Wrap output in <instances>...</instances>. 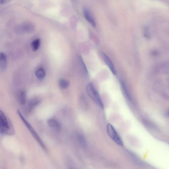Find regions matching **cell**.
I'll use <instances>...</instances> for the list:
<instances>
[{"mask_svg": "<svg viewBox=\"0 0 169 169\" xmlns=\"http://www.w3.org/2000/svg\"><path fill=\"white\" fill-rule=\"evenodd\" d=\"M0 132L9 136H13L15 133L13 125L1 110L0 112Z\"/></svg>", "mask_w": 169, "mask_h": 169, "instance_id": "1", "label": "cell"}, {"mask_svg": "<svg viewBox=\"0 0 169 169\" xmlns=\"http://www.w3.org/2000/svg\"><path fill=\"white\" fill-rule=\"evenodd\" d=\"M86 90L87 94L90 98L98 105L100 107L104 109V106L101 96L99 92L95 88L93 84L92 83L87 84L86 86Z\"/></svg>", "mask_w": 169, "mask_h": 169, "instance_id": "2", "label": "cell"}, {"mask_svg": "<svg viewBox=\"0 0 169 169\" xmlns=\"http://www.w3.org/2000/svg\"><path fill=\"white\" fill-rule=\"evenodd\" d=\"M17 112L18 115H19L22 121L23 122L25 125H26V126L27 128V129L29 130L31 133L32 134L34 138L35 139L36 141L38 142L40 146H41L42 148L46 152L47 151V150L44 144V143L42 139H41L40 137L38 135V134L36 132V131L33 129V128L26 120V119L24 118L19 110H18Z\"/></svg>", "mask_w": 169, "mask_h": 169, "instance_id": "3", "label": "cell"}, {"mask_svg": "<svg viewBox=\"0 0 169 169\" xmlns=\"http://www.w3.org/2000/svg\"><path fill=\"white\" fill-rule=\"evenodd\" d=\"M107 131L109 137L115 143L120 146H124L122 139L115 129L114 127L111 124H108L107 126Z\"/></svg>", "mask_w": 169, "mask_h": 169, "instance_id": "4", "label": "cell"}, {"mask_svg": "<svg viewBox=\"0 0 169 169\" xmlns=\"http://www.w3.org/2000/svg\"><path fill=\"white\" fill-rule=\"evenodd\" d=\"M40 102V100L38 98L31 99L27 104L24 108V112L26 114H29L33 110L36 106Z\"/></svg>", "mask_w": 169, "mask_h": 169, "instance_id": "5", "label": "cell"}, {"mask_svg": "<svg viewBox=\"0 0 169 169\" xmlns=\"http://www.w3.org/2000/svg\"><path fill=\"white\" fill-rule=\"evenodd\" d=\"M102 55L106 64L108 66L112 73L114 75H116L117 71L116 70L114 66L111 59L104 53H102Z\"/></svg>", "mask_w": 169, "mask_h": 169, "instance_id": "6", "label": "cell"}, {"mask_svg": "<svg viewBox=\"0 0 169 169\" xmlns=\"http://www.w3.org/2000/svg\"><path fill=\"white\" fill-rule=\"evenodd\" d=\"M48 125L51 129L56 131H59L60 130L61 125L60 122L56 119L51 118L48 120Z\"/></svg>", "mask_w": 169, "mask_h": 169, "instance_id": "7", "label": "cell"}, {"mask_svg": "<svg viewBox=\"0 0 169 169\" xmlns=\"http://www.w3.org/2000/svg\"><path fill=\"white\" fill-rule=\"evenodd\" d=\"M83 15L87 21L89 22L93 27H95L96 26L95 21L88 9H84Z\"/></svg>", "mask_w": 169, "mask_h": 169, "instance_id": "8", "label": "cell"}, {"mask_svg": "<svg viewBox=\"0 0 169 169\" xmlns=\"http://www.w3.org/2000/svg\"><path fill=\"white\" fill-rule=\"evenodd\" d=\"M128 154L130 156L131 159L136 164L140 166L144 165L141 159L136 155L134 154V153L130 151H128Z\"/></svg>", "mask_w": 169, "mask_h": 169, "instance_id": "9", "label": "cell"}, {"mask_svg": "<svg viewBox=\"0 0 169 169\" xmlns=\"http://www.w3.org/2000/svg\"><path fill=\"white\" fill-rule=\"evenodd\" d=\"M0 65L2 70H5L7 66V56L3 52L0 54Z\"/></svg>", "mask_w": 169, "mask_h": 169, "instance_id": "10", "label": "cell"}, {"mask_svg": "<svg viewBox=\"0 0 169 169\" xmlns=\"http://www.w3.org/2000/svg\"><path fill=\"white\" fill-rule=\"evenodd\" d=\"M19 102L22 105L25 104L26 102V93L24 90L19 92L18 96Z\"/></svg>", "mask_w": 169, "mask_h": 169, "instance_id": "11", "label": "cell"}, {"mask_svg": "<svg viewBox=\"0 0 169 169\" xmlns=\"http://www.w3.org/2000/svg\"><path fill=\"white\" fill-rule=\"evenodd\" d=\"M45 71L42 67L37 68L35 71L36 76L39 79H42L45 76Z\"/></svg>", "mask_w": 169, "mask_h": 169, "instance_id": "12", "label": "cell"}, {"mask_svg": "<svg viewBox=\"0 0 169 169\" xmlns=\"http://www.w3.org/2000/svg\"><path fill=\"white\" fill-rule=\"evenodd\" d=\"M77 138L78 142L83 148H86L87 145V141L84 136L82 134H78L77 136Z\"/></svg>", "mask_w": 169, "mask_h": 169, "instance_id": "13", "label": "cell"}, {"mask_svg": "<svg viewBox=\"0 0 169 169\" xmlns=\"http://www.w3.org/2000/svg\"><path fill=\"white\" fill-rule=\"evenodd\" d=\"M59 85L60 88L62 90L66 89L70 85V82L66 79H61L59 80Z\"/></svg>", "mask_w": 169, "mask_h": 169, "instance_id": "14", "label": "cell"}, {"mask_svg": "<svg viewBox=\"0 0 169 169\" xmlns=\"http://www.w3.org/2000/svg\"><path fill=\"white\" fill-rule=\"evenodd\" d=\"M41 40L39 39H34L31 43V46L33 50L35 51L38 50L40 44Z\"/></svg>", "mask_w": 169, "mask_h": 169, "instance_id": "15", "label": "cell"}, {"mask_svg": "<svg viewBox=\"0 0 169 169\" xmlns=\"http://www.w3.org/2000/svg\"><path fill=\"white\" fill-rule=\"evenodd\" d=\"M121 86L122 92H123L124 95L128 99L130 100L131 98L130 94L128 91L126 87L123 82H121Z\"/></svg>", "mask_w": 169, "mask_h": 169, "instance_id": "16", "label": "cell"}, {"mask_svg": "<svg viewBox=\"0 0 169 169\" xmlns=\"http://www.w3.org/2000/svg\"><path fill=\"white\" fill-rule=\"evenodd\" d=\"M8 1H1V4H5V3H7Z\"/></svg>", "mask_w": 169, "mask_h": 169, "instance_id": "17", "label": "cell"}]
</instances>
